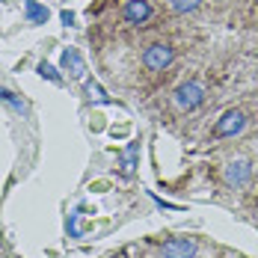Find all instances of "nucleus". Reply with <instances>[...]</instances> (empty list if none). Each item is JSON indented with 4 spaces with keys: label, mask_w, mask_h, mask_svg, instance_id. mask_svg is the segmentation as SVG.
<instances>
[{
    "label": "nucleus",
    "mask_w": 258,
    "mask_h": 258,
    "mask_svg": "<svg viewBox=\"0 0 258 258\" xmlns=\"http://www.w3.org/2000/svg\"><path fill=\"white\" fill-rule=\"evenodd\" d=\"M78 220H80V208H78V211H72V214H69V234H72V237H80Z\"/></svg>",
    "instance_id": "obj_13"
},
{
    "label": "nucleus",
    "mask_w": 258,
    "mask_h": 258,
    "mask_svg": "<svg viewBox=\"0 0 258 258\" xmlns=\"http://www.w3.org/2000/svg\"><path fill=\"white\" fill-rule=\"evenodd\" d=\"M249 178H252V163H249V160H232V163L226 166V184L243 187Z\"/></svg>",
    "instance_id": "obj_6"
},
{
    "label": "nucleus",
    "mask_w": 258,
    "mask_h": 258,
    "mask_svg": "<svg viewBox=\"0 0 258 258\" xmlns=\"http://www.w3.org/2000/svg\"><path fill=\"white\" fill-rule=\"evenodd\" d=\"M0 101L9 104V107H12V110H18V113H27L24 98H21V95H15V92H12V89H6V86H0Z\"/></svg>",
    "instance_id": "obj_10"
},
{
    "label": "nucleus",
    "mask_w": 258,
    "mask_h": 258,
    "mask_svg": "<svg viewBox=\"0 0 258 258\" xmlns=\"http://www.w3.org/2000/svg\"><path fill=\"white\" fill-rule=\"evenodd\" d=\"M246 128V116L240 113V110H226L220 119H217V125H214V140H226V137H234V134H240V131Z\"/></svg>",
    "instance_id": "obj_3"
},
{
    "label": "nucleus",
    "mask_w": 258,
    "mask_h": 258,
    "mask_svg": "<svg viewBox=\"0 0 258 258\" xmlns=\"http://www.w3.org/2000/svg\"><path fill=\"white\" fill-rule=\"evenodd\" d=\"M137 160H140V146L131 143L128 149L122 152V160H119V172H122L125 178H131V175L137 172Z\"/></svg>",
    "instance_id": "obj_7"
},
{
    "label": "nucleus",
    "mask_w": 258,
    "mask_h": 258,
    "mask_svg": "<svg viewBox=\"0 0 258 258\" xmlns=\"http://www.w3.org/2000/svg\"><path fill=\"white\" fill-rule=\"evenodd\" d=\"M196 255V240L190 237H172L163 243V258H193Z\"/></svg>",
    "instance_id": "obj_5"
},
{
    "label": "nucleus",
    "mask_w": 258,
    "mask_h": 258,
    "mask_svg": "<svg viewBox=\"0 0 258 258\" xmlns=\"http://www.w3.org/2000/svg\"><path fill=\"white\" fill-rule=\"evenodd\" d=\"M175 62V48L169 45V42H152L146 51H143V66L149 69V72H166L169 66Z\"/></svg>",
    "instance_id": "obj_1"
},
{
    "label": "nucleus",
    "mask_w": 258,
    "mask_h": 258,
    "mask_svg": "<svg viewBox=\"0 0 258 258\" xmlns=\"http://www.w3.org/2000/svg\"><path fill=\"white\" fill-rule=\"evenodd\" d=\"M152 15H155V9H152V3L149 0H125L122 3V18L134 27H143L152 21Z\"/></svg>",
    "instance_id": "obj_4"
},
{
    "label": "nucleus",
    "mask_w": 258,
    "mask_h": 258,
    "mask_svg": "<svg viewBox=\"0 0 258 258\" xmlns=\"http://www.w3.org/2000/svg\"><path fill=\"white\" fill-rule=\"evenodd\" d=\"M39 75H42V78H48V80H53V83H62V78L56 75V69L48 66V62H39Z\"/></svg>",
    "instance_id": "obj_12"
},
{
    "label": "nucleus",
    "mask_w": 258,
    "mask_h": 258,
    "mask_svg": "<svg viewBox=\"0 0 258 258\" xmlns=\"http://www.w3.org/2000/svg\"><path fill=\"white\" fill-rule=\"evenodd\" d=\"M86 89H89V95H92V98H95V101H110V98H107V95H104V89L101 86H98V83H92V80H89V83H86Z\"/></svg>",
    "instance_id": "obj_14"
},
{
    "label": "nucleus",
    "mask_w": 258,
    "mask_h": 258,
    "mask_svg": "<svg viewBox=\"0 0 258 258\" xmlns=\"http://www.w3.org/2000/svg\"><path fill=\"white\" fill-rule=\"evenodd\" d=\"M175 104H178L181 110H199L202 104H205V86L199 83V80H184L175 86Z\"/></svg>",
    "instance_id": "obj_2"
},
{
    "label": "nucleus",
    "mask_w": 258,
    "mask_h": 258,
    "mask_svg": "<svg viewBox=\"0 0 258 258\" xmlns=\"http://www.w3.org/2000/svg\"><path fill=\"white\" fill-rule=\"evenodd\" d=\"M169 6L175 12H181V15H190V12H196L202 6V0H169Z\"/></svg>",
    "instance_id": "obj_11"
},
{
    "label": "nucleus",
    "mask_w": 258,
    "mask_h": 258,
    "mask_svg": "<svg viewBox=\"0 0 258 258\" xmlns=\"http://www.w3.org/2000/svg\"><path fill=\"white\" fill-rule=\"evenodd\" d=\"M62 69L72 75V78H80L83 75V59H80V53L75 48H66L62 51Z\"/></svg>",
    "instance_id": "obj_8"
},
{
    "label": "nucleus",
    "mask_w": 258,
    "mask_h": 258,
    "mask_svg": "<svg viewBox=\"0 0 258 258\" xmlns=\"http://www.w3.org/2000/svg\"><path fill=\"white\" fill-rule=\"evenodd\" d=\"M24 12H27V18H30L33 24H45V21H48V9H45V6H39L36 0H27Z\"/></svg>",
    "instance_id": "obj_9"
}]
</instances>
